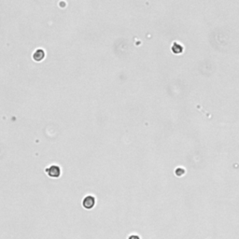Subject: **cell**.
Instances as JSON below:
<instances>
[{"label": "cell", "mask_w": 239, "mask_h": 239, "mask_svg": "<svg viewBox=\"0 0 239 239\" xmlns=\"http://www.w3.org/2000/svg\"><path fill=\"white\" fill-rule=\"evenodd\" d=\"M46 173L51 177H59L61 175V169L58 165H52L46 169Z\"/></svg>", "instance_id": "6da1fadb"}, {"label": "cell", "mask_w": 239, "mask_h": 239, "mask_svg": "<svg viewBox=\"0 0 239 239\" xmlns=\"http://www.w3.org/2000/svg\"><path fill=\"white\" fill-rule=\"evenodd\" d=\"M95 205V198L92 195L86 196L82 201V206L86 209H92Z\"/></svg>", "instance_id": "7a4b0ae2"}, {"label": "cell", "mask_w": 239, "mask_h": 239, "mask_svg": "<svg viewBox=\"0 0 239 239\" xmlns=\"http://www.w3.org/2000/svg\"><path fill=\"white\" fill-rule=\"evenodd\" d=\"M44 56H45L44 51H43V50H40V49L36 50V51L34 53V54H33V58H34V60L36 61V62H39V61L43 60Z\"/></svg>", "instance_id": "3957f363"}, {"label": "cell", "mask_w": 239, "mask_h": 239, "mask_svg": "<svg viewBox=\"0 0 239 239\" xmlns=\"http://www.w3.org/2000/svg\"><path fill=\"white\" fill-rule=\"evenodd\" d=\"M128 239H140V238H139V236H137L135 234H133V235H130L128 237Z\"/></svg>", "instance_id": "277c9868"}]
</instances>
